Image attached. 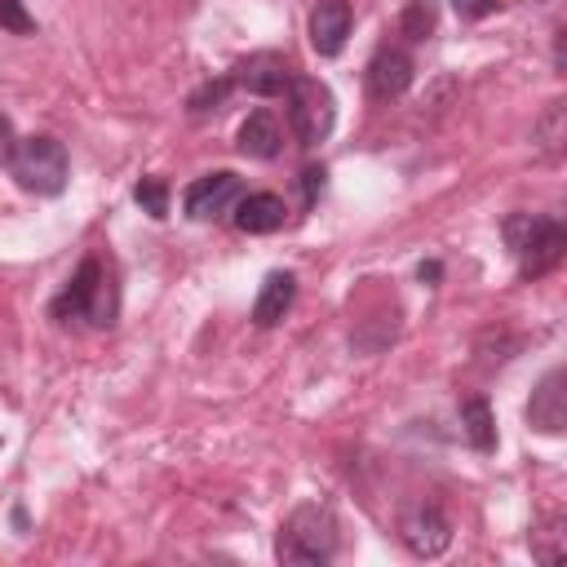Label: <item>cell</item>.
<instances>
[{
	"label": "cell",
	"mask_w": 567,
	"mask_h": 567,
	"mask_svg": "<svg viewBox=\"0 0 567 567\" xmlns=\"http://www.w3.org/2000/svg\"><path fill=\"white\" fill-rule=\"evenodd\" d=\"M416 275H421V279H439V261H421Z\"/></svg>",
	"instance_id": "obj_25"
},
{
	"label": "cell",
	"mask_w": 567,
	"mask_h": 567,
	"mask_svg": "<svg viewBox=\"0 0 567 567\" xmlns=\"http://www.w3.org/2000/svg\"><path fill=\"white\" fill-rule=\"evenodd\" d=\"M288 102V128L297 137V146L315 151L319 142H328L332 124H337V97L323 80H310V75H297L284 93Z\"/></svg>",
	"instance_id": "obj_5"
},
{
	"label": "cell",
	"mask_w": 567,
	"mask_h": 567,
	"mask_svg": "<svg viewBox=\"0 0 567 567\" xmlns=\"http://www.w3.org/2000/svg\"><path fill=\"white\" fill-rule=\"evenodd\" d=\"M501 235H505V248L514 252L523 279L549 275L563 261V252H567L563 221L558 217H545V213H509L501 221Z\"/></svg>",
	"instance_id": "obj_3"
},
{
	"label": "cell",
	"mask_w": 567,
	"mask_h": 567,
	"mask_svg": "<svg viewBox=\"0 0 567 567\" xmlns=\"http://www.w3.org/2000/svg\"><path fill=\"white\" fill-rule=\"evenodd\" d=\"M9 173L27 195H62L66 177H71V159L58 137L31 133V137H18V146L9 155Z\"/></svg>",
	"instance_id": "obj_4"
},
{
	"label": "cell",
	"mask_w": 567,
	"mask_h": 567,
	"mask_svg": "<svg viewBox=\"0 0 567 567\" xmlns=\"http://www.w3.org/2000/svg\"><path fill=\"white\" fill-rule=\"evenodd\" d=\"M341 549V527H337V514L319 501H306L297 505L284 523H279V536H275V558L284 567H323L332 563Z\"/></svg>",
	"instance_id": "obj_2"
},
{
	"label": "cell",
	"mask_w": 567,
	"mask_h": 567,
	"mask_svg": "<svg viewBox=\"0 0 567 567\" xmlns=\"http://www.w3.org/2000/svg\"><path fill=\"white\" fill-rule=\"evenodd\" d=\"M230 89H235V80H230V75L204 80V84H199V89L186 97V111H190V115H208V111H217V106L226 102V93H230Z\"/></svg>",
	"instance_id": "obj_19"
},
{
	"label": "cell",
	"mask_w": 567,
	"mask_h": 567,
	"mask_svg": "<svg viewBox=\"0 0 567 567\" xmlns=\"http://www.w3.org/2000/svg\"><path fill=\"white\" fill-rule=\"evenodd\" d=\"M49 315L62 328H111L120 319V284H115L111 261L89 252L66 279V288L49 301Z\"/></svg>",
	"instance_id": "obj_1"
},
{
	"label": "cell",
	"mask_w": 567,
	"mask_h": 567,
	"mask_svg": "<svg viewBox=\"0 0 567 567\" xmlns=\"http://www.w3.org/2000/svg\"><path fill=\"white\" fill-rule=\"evenodd\" d=\"M350 22H354V13H350L346 0H319V4L310 9V22H306L310 49H315L319 58H337V53L346 49V40H350Z\"/></svg>",
	"instance_id": "obj_10"
},
{
	"label": "cell",
	"mask_w": 567,
	"mask_h": 567,
	"mask_svg": "<svg viewBox=\"0 0 567 567\" xmlns=\"http://www.w3.org/2000/svg\"><path fill=\"white\" fill-rule=\"evenodd\" d=\"M412 53L399 49V44H381L363 71V84H368V97L372 102H394L412 89Z\"/></svg>",
	"instance_id": "obj_9"
},
{
	"label": "cell",
	"mask_w": 567,
	"mask_h": 567,
	"mask_svg": "<svg viewBox=\"0 0 567 567\" xmlns=\"http://www.w3.org/2000/svg\"><path fill=\"white\" fill-rule=\"evenodd\" d=\"M133 199L142 204V213H151L155 221L159 217H168V186L159 182V177H142L137 182V190H133Z\"/></svg>",
	"instance_id": "obj_20"
},
{
	"label": "cell",
	"mask_w": 567,
	"mask_h": 567,
	"mask_svg": "<svg viewBox=\"0 0 567 567\" xmlns=\"http://www.w3.org/2000/svg\"><path fill=\"white\" fill-rule=\"evenodd\" d=\"M461 430L474 452H496V421H492V408L483 394L461 399Z\"/></svg>",
	"instance_id": "obj_15"
},
{
	"label": "cell",
	"mask_w": 567,
	"mask_h": 567,
	"mask_svg": "<svg viewBox=\"0 0 567 567\" xmlns=\"http://www.w3.org/2000/svg\"><path fill=\"white\" fill-rule=\"evenodd\" d=\"M567 554V523L563 518H549L532 532V558L536 563H558Z\"/></svg>",
	"instance_id": "obj_18"
},
{
	"label": "cell",
	"mask_w": 567,
	"mask_h": 567,
	"mask_svg": "<svg viewBox=\"0 0 567 567\" xmlns=\"http://www.w3.org/2000/svg\"><path fill=\"white\" fill-rule=\"evenodd\" d=\"M292 301H297V275L292 270H270L261 279V288H257V297H252V315L248 319L257 328H275L292 310Z\"/></svg>",
	"instance_id": "obj_13"
},
{
	"label": "cell",
	"mask_w": 567,
	"mask_h": 567,
	"mask_svg": "<svg viewBox=\"0 0 567 567\" xmlns=\"http://www.w3.org/2000/svg\"><path fill=\"white\" fill-rule=\"evenodd\" d=\"M230 80H235V89H244L252 97H284L288 84L297 80V66L284 53H252L230 71Z\"/></svg>",
	"instance_id": "obj_8"
},
{
	"label": "cell",
	"mask_w": 567,
	"mask_h": 567,
	"mask_svg": "<svg viewBox=\"0 0 567 567\" xmlns=\"http://www.w3.org/2000/svg\"><path fill=\"white\" fill-rule=\"evenodd\" d=\"M452 9H456V18H465V22H478V18L496 13V9H501V0H452Z\"/></svg>",
	"instance_id": "obj_22"
},
{
	"label": "cell",
	"mask_w": 567,
	"mask_h": 567,
	"mask_svg": "<svg viewBox=\"0 0 567 567\" xmlns=\"http://www.w3.org/2000/svg\"><path fill=\"white\" fill-rule=\"evenodd\" d=\"M13 146H18V137H13V124H9V115H0V164H9Z\"/></svg>",
	"instance_id": "obj_24"
},
{
	"label": "cell",
	"mask_w": 567,
	"mask_h": 567,
	"mask_svg": "<svg viewBox=\"0 0 567 567\" xmlns=\"http://www.w3.org/2000/svg\"><path fill=\"white\" fill-rule=\"evenodd\" d=\"M0 31H9V35H31L35 31V18L27 13L22 0H0Z\"/></svg>",
	"instance_id": "obj_21"
},
{
	"label": "cell",
	"mask_w": 567,
	"mask_h": 567,
	"mask_svg": "<svg viewBox=\"0 0 567 567\" xmlns=\"http://www.w3.org/2000/svg\"><path fill=\"white\" fill-rule=\"evenodd\" d=\"M434 27H439V4H434V0H408V4H403V13H399V35H403L408 44L430 40Z\"/></svg>",
	"instance_id": "obj_17"
},
{
	"label": "cell",
	"mask_w": 567,
	"mask_h": 567,
	"mask_svg": "<svg viewBox=\"0 0 567 567\" xmlns=\"http://www.w3.org/2000/svg\"><path fill=\"white\" fill-rule=\"evenodd\" d=\"M239 195H244V182H239L235 173L217 168V173H204L199 182L186 186L182 208H186L190 221H226V217L235 213Z\"/></svg>",
	"instance_id": "obj_6"
},
{
	"label": "cell",
	"mask_w": 567,
	"mask_h": 567,
	"mask_svg": "<svg viewBox=\"0 0 567 567\" xmlns=\"http://www.w3.org/2000/svg\"><path fill=\"white\" fill-rule=\"evenodd\" d=\"M323 177H328V173H323V164H319V168L310 164V168L301 173V195H306V204H315V199L323 195Z\"/></svg>",
	"instance_id": "obj_23"
},
{
	"label": "cell",
	"mask_w": 567,
	"mask_h": 567,
	"mask_svg": "<svg viewBox=\"0 0 567 567\" xmlns=\"http://www.w3.org/2000/svg\"><path fill=\"white\" fill-rule=\"evenodd\" d=\"M532 137H536V146H540L545 159H558L563 155V142H567V106L563 102H549L545 115L532 124Z\"/></svg>",
	"instance_id": "obj_16"
},
{
	"label": "cell",
	"mask_w": 567,
	"mask_h": 567,
	"mask_svg": "<svg viewBox=\"0 0 567 567\" xmlns=\"http://www.w3.org/2000/svg\"><path fill=\"white\" fill-rule=\"evenodd\" d=\"M399 540L408 545V554L416 558H439L447 545H452V523L443 518L439 505H408L399 514Z\"/></svg>",
	"instance_id": "obj_7"
},
{
	"label": "cell",
	"mask_w": 567,
	"mask_h": 567,
	"mask_svg": "<svg viewBox=\"0 0 567 567\" xmlns=\"http://www.w3.org/2000/svg\"><path fill=\"white\" fill-rule=\"evenodd\" d=\"M235 151L248 159H275L284 151V128H279L275 111H248V120L235 133Z\"/></svg>",
	"instance_id": "obj_14"
},
{
	"label": "cell",
	"mask_w": 567,
	"mask_h": 567,
	"mask_svg": "<svg viewBox=\"0 0 567 567\" xmlns=\"http://www.w3.org/2000/svg\"><path fill=\"white\" fill-rule=\"evenodd\" d=\"M527 425L540 434H563L567 425V394H563V368H549L540 385L527 399Z\"/></svg>",
	"instance_id": "obj_11"
},
{
	"label": "cell",
	"mask_w": 567,
	"mask_h": 567,
	"mask_svg": "<svg viewBox=\"0 0 567 567\" xmlns=\"http://www.w3.org/2000/svg\"><path fill=\"white\" fill-rule=\"evenodd\" d=\"M230 221L244 235H275L288 221V204L279 195H270V190H252V195L244 190L239 204H235V213H230Z\"/></svg>",
	"instance_id": "obj_12"
}]
</instances>
